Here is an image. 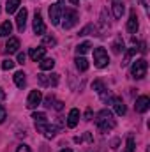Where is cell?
I'll return each instance as SVG.
<instances>
[{"label": "cell", "mask_w": 150, "mask_h": 152, "mask_svg": "<svg viewBox=\"0 0 150 152\" xmlns=\"http://www.w3.org/2000/svg\"><path fill=\"white\" fill-rule=\"evenodd\" d=\"M138 16H136V11H131V16H129V20H127V30L131 32V34H136V30H138Z\"/></svg>", "instance_id": "obj_12"}, {"label": "cell", "mask_w": 150, "mask_h": 152, "mask_svg": "<svg viewBox=\"0 0 150 152\" xmlns=\"http://www.w3.org/2000/svg\"><path fill=\"white\" fill-rule=\"evenodd\" d=\"M32 118L36 120V124H39V122H46V113H42V112H36V113L32 115Z\"/></svg>", "instance_id": "obj_28"}, {"label": "cell", "mask_w": 150, "mask_h": 152, "mask_svg": "<svg viewBox=\"0 0 150 152\" xmlns=\"http://www.w3.org/2000/svg\"><path fill=\"white\" fill-rule=\"evenodd\" d=\"M14 64H16L14 60H11V58H5V60L2 62V69H12V67H14Z\"/></svg>", "instance_id": "obj_31"}, {"label": "cell", "mask_w": 150, "mask_h": 152, "mask_svg": "<svg viewBox=\"0 0 150 152\" xmlns=\"http://www.w3.org/2000/svg\"><path fill=\"white\" fill-rule=\"evenodd\" d=\"M14 83H16V87H20V88H23V87H25L27 78H25V73H23V71H18V73L14 75Z\"/></svg>", "instance_id": "obj_17"}, {"label": "cell", "mask_w": 150, "mask_h": 152, "mask_svg": "<svg viewBox=\"0 0 150 152\" xmlns=\"http://www.w3.org/2000/svg\"><path fill=\"white\" fill-rule=\"evenodd\" d=\"M37 80H39V83H41L42 87H48V85H53V87H55V85L58 83V75H51L50 78H48L46 75L41 73V75H37Z\"/></svg>", "instance_id": "obj_10"}, {"label": "cell", "mask_w": 150, "mask_h": 152, "mask_svg": "<svg viewBox=\"0 0 150 152\" xmlns=\"http://www.w3.org/2000/svg\"><path fill=\"white\" fill-rule=\"evenodd\" d=\"M78 122H79V112H78L76 108H73V110L69 112V117H67V126H69V127H76Z\"/></svg>", "instance_id": "obj_16"}, {"label": "cell", "mask_w": 150, "mask_h": 152, "mask_svg": "<svg viewBox=\"0 0 150 152\" xmlns=\"http://www.w3.org/2000/svg\"><path fill=\"white\" fill-rule=\"evenodd\" d=\"M25 60H27V55H25L23 51H21V53H18V64H23Z\"/></svg>", "instance_id": "obj_35"}, {"label": "cell", "mask_w": 150, "mask_h": 152, "mask_svg": "<svg viewBox=\"0 0 150 152\" xmlns=\"http://www.w3.org/2000/svg\"><path fill=\"white\" fill-rule=\"evenodd\" d=\"M147 69H149L147 60H145V58H138V60H134L131 73H133V76H134L136 80H141V78L147 76Z\"/></svg>", "instance_id": "obj_3"}, {"label": "cell", "mask_w": 150, "mask_h": 152, "mask_svg": "<svg viewBox=\"0 0 150 152\" xmlns=\"http://www.w3.org/2000/svg\"><path fill=\"white\" fill-rule=\"evenodd\" d=\"M95 126L101 133H108L110 129L115 127V118H113V113L110 110H103L101 113L97 115L95 118Z\"/></svg>", "instance_id": "obj_1"}, {"label": "cell", "mask_w": 150, "mask_h": 152, "mask_svg": "<svg viewBox=\"0 0 150 152\" xmlns=\"http://www.w3.org/2000/svg\"><path fill=\"white\" fill-rule=\"evenodd\" d=\"M124 11H125V9H124V5H122L120 2H115V4H113V16H115L117 20H120V18L124 16Z\"/></svg>", "instance_id": "obj_18"}, {"label": "cell", "mask_w": 150, "mask_h": 152, "mask_svg": "<svg viewBox=\"0 0 150 152\" xmlns=\"http://www.w3.org/2000/svg\"><path fill=\"white\" fill-rule=\"evenodd\" d=\"M41 101H42V94H41V90H32L30 96H28V99H27V108H30V110L37 108L39 104H41Z\"/></svg>", "instance_id": "obj_6"}, {"label": "cell", "mask_w": 150, "mask_h": 152, "mask_svg": "<svg viewBox=\"0 0 150 152\" xmlns=\"http://www.w3.org/2000/svg\"><path fill=\"white\" fill-rule=\"evenodd\" d=\"M111 48H113V53H120V51L124 50V41H122V39H117V41L113 42Z\"/></svg>", "instance_id": "obj_26"}, {"label": "cell", "mask_w": 150, "mask_h": 152, "mask_svg": "<svg viewBox=\"0 0 150 152\" xmlns=\"http://www.w3.org/2000/svg\"><path fill=\"white\" fill-rule=\"evenodd\" d=\"M92 88H94V90H95L97 94H103V92L106 90V87H104V83H103L101 80H95V81L92 83Z\"/></svg>", "instance_id": "obj_24"}, {"label": "cell", "mask_w": 150, "mask_h": 152, "mask_svg": "<svg viewBox=\"0 0 150 152\" xmlns=\"http://www.w3.org/2000/svg\"><path fill=\"white\" fill-rule=\"evenodd\" d=\"M134 138L133 136H129L127 138V143H125V149H124V152H134Z\"/></svg>", "instance_id": "obj_27"}, {"label": "cell", "mask_w": 150, "mask_h": 152, "mask_svg": "<svg viewBox=\"0 0 150 152\" xmlns=\"http://www.w3.org/2000/svg\"><path fill=\"white\" fill-rule=\"evenodd\" d=\"M69 2H71V4H74V5H78V4H79V0H69Z\"/></svg>", "instance_id": "obj_39"}, {"label": "cell", "mask_w": 150, "mask_h": 152, "mask_svg": "<svg viewBox=\"0 0 150 152\" xmlns=\"http://www.w3.org/2000/svg\"><path fill=\"white\" fill-rule=\"evenodd\" d=\"M90 32H95V27H94V25H87L85 28H81V32H79V36H88Z\"/></svg>", "instance_id": "obj_30"}, {"label": "cell", "mask_w": 150, "mask_h": 152, "mask_svg": "<svg viewBox=\"0 0 150 152\" xmlns=\"http://www.w3.org/2000/svg\"><path fill=\"white\" fill-rule=\"evenodd\" d=\"M16 152H30V147H28V145H20V147L16 149Z\"/></svg>", "instance_id": "obj_36"}, {"label": "cell", "mask_w": 150, "mask_h": 152, "mask_svg": "<svg viewBox=\"0 0 150 152\" xmlns=\"http://www.w3.org/2000/svg\"><path fill=\"white\" fill-rule=\"evenodd\" d=\"M53 103H55V97H53V96H48V97L44 99V106H48V108H51Z\"/></svg>", "instance_id": "obj_32"}, {"label": "cell", "mask_w": 150, "mask_h": 152, "mask_svg": "<svg viewBox=\"0 0 150 152\" xmlns=\"http://www.w3.org/2000/svg\"><path fill=\"white\" fill-rule=\"evenodd\" d=\"M141 4H143V7H145V9L149 7V0H141Z\"/></svg>", "instance_id": "obj_37"}, {"label": "cell", "mask_w": 150, "mask_h": 152, "mask_svg": "<svg viewBox=\"0 0 150 152\" xmlns=\"http://www.w3.org/2000/svg\"><path fill=\"white\" fill-rule=\"evenodd\" d=\"M136 51H138V48H131L127 53H125V57H124V62H122V66H127L129 62H131V58L136 55Z\"/></svg>", "instance_id": "obj_23"}, {"label": "cell", "mask_w": 150, "mask_h": 152, "mask_svg": "<svg viewBox=\"0 0 150 152\" xmlns=\"http://www.w3.org/2000/svg\"><path fill=\"white\" fill-rule=\"evenodd\" d=\"M27 16H28V11H27L25 7L18 11V16H16V27H18V30H20V32H23V30H25V25H27Z\"/></svg>", "instance_id": "obj_9"}, {"label": "cell", "mask_w": 150, "mask_h": 152, "mask_svg": "<svg viewBox=\"0 0 150 152\" xmlns=\"http://www.w3.org/2000/svg\"><path fill=\"white\" fill-rule=\"evenodd\" d=\"M44 53H46V48H44V46L32 48V50H30V58H32L34 62H39V60H42V58H44Z\"/></svg>", "instance_id": "obj_14"}, {"label": "cell", "mask_w": 150, "mask_h": 152, "mask_svg": "<svg viewBox=\"0 0 150 152\" xmlns=\"http://www.w3.org/2000/svg\"><path fill=\"white\" fill-rule=\"evenodd\" d=\"M78 12L73 11V9H66L64 11V23H62V27L66 28V30H69V28H73L76 23H78Z\"/></svg>", "instance_id": "obj_5"}, {"label": "cell", "mask_w": 150, "mask_h": 152, "mask_svg": "<svg viewBox=\"0 0 150 152\" xmlns=\"http://www.w3.org/2000/svg\"><path fill=\"white\" fill-rule=\"evenodd\" d=\"M111 103H113V108H115V113L120 115V117H122V115H125L127 108H125V104H124V101H122L120 97H113Z\"/></svg>", "instance_id": "obj_13"}, {"label": "cell", "mask_w": 150, "mask_h": 152, "mask_svg": "<svg viewBox=\"0 0 150 152\" xmlns=\"http://www.w3.org/2000/svg\"><path fill=\"white\" fill-rule=\"evenodd\" d=\"M12 32V23L7 20V21H4L2 23V27H0V36H5V37H9V34Z\"/></svg>", "instance_id": "obj_19"}, {"label": "cell", "mask_w": 150, "mask_h": 152, "mask_svg": "<svg viewBox=\"0 0 150 152\" xmlns=\"http://www.w3.org/2000/svg\"><path fill=\"white\" fill-rule=\"evenodd\" d=\"M36 127H37V131H41L46 138H53L55 133H57V127L55 126H50L46 122H39V124H36Z\"/></svg>", "instance_id": "obj_7"}, {"label": "cell", "mask_w": 150, "mask_h": 152, "mask_svg": "<svg viewBox=\"0 0 150 152\" xmlns=\"http://www.w3.org/2000/svg\"><path fill=\"white\" fill-rule=\"evenodd\" d=\"M4 97H5V94H4V90L0 88V99H4Z\"/></svg>", "instance_id": "obj_38"}, {"label": "cell", "mask_w": 150, "mask_h": 152, "mask_svg": "<svg viewBox=\"0 0 150 152\" xmlns=\"http://www.w3.org/2000/svg\"><path fill=\"white\" fill-rule=\"evenodd\" d=\"M88 50H90V42H81V44L76 48V53H78V55H83V53H87Z\"/></svg>", "instance_id": "obj_25"}, {"label": "cell", "mask_w": 150, "mask_h": 152, "mask_svg": "<svg viewBox=\"0 0 150 152\" xmlns=\"http://www.w3.org/2000/svg\"><path fill=\"white\" fill-rule=\"evenodd\" d=\"M18 7H20V0H7V4H5V11H7L9 14L16 12Z\"/></svg>", "instance_id": "obj_21"}, {"label": "cell", "mask_w": 150, "mask_h": 152, "mask_svg": "<svg viewBox=\"0 0 150 152\" xmlns=\"http://www.w3.org/2000/svg\"><path fill=\"white\" fill-rule=\"evenodd\" d=\"M134 108H136V112H138V113H145V112L150 108V99H149V96H140V97L136 99V104H134Z\"/></svg>", "instance_id": "obj_8"}, {"label": "cell", "mask_w": 150, "mask_h": 152, "mask_svg": "<svg viewBox=\"0 0 150 152\" xmlns=\"http://www.w3.org/2000/svg\"><path fill=\"white\" fill-rule=\"evenodd\" d=\"M53 66H55V60H53V58H42V60L39 62V67H41L42 71H50V69H53Z\"/></svg>", "instance_id": "obj_20"}, {"label": "cell", "mask_w": 150, "mask_h": 152, "mask_svg": "<svg viewBox=\"0 0 150 152\" xmlns=\"http://www.w3.org/2000/svg\"><path fill=\"white\" fill-rule=\"evenodd\" d=\"M92 117H94L92 108H87V112H85V120H92Z\"/></svg>", "instance_id": "obj_34"}, {"label": "cell", "mask_w": 150, "mask_h": 152, "mask_svg": "<svg viewBox=\"0 0 150 152\" xmlns=\"http://www.w3.org/2000/svg\"><path fill=\"white\" fill-rule=\"evenodd\" d=\"M74 62H76V67H78L79 71H87V69H88V60H87V58H83V57L78 55Z\"/></svg>", "instance_id": "obj_22"}, {"label": "cell", "mask_w": 150, "mask_h": 152, "mask_svg": "<svg viewBox=\"0 0 150 152\" xmlns=\"http://www.w3.org/2000/svg\"><path fill=\"white\" fill-rule=\"evenodd\" d=\"M55 44H57V39L51 37V36H46L42 39V46H55Z\"/></svg>", "instance_id": "obj_29"}, {"label": "cell", "mask_w": 150, "mask_h": 152, "mask_svg": "<svg viewBox=\"0 0 150 152\" xmlns=\"http://www.w3.org/2000/svg\"><path fill=\"white\" fill-rule=\"evenodd\" d=\"M62 12H64V0H58L57 4H51V7H50V20H51L53 25H60Z\"/></svg>", "instance_id": "obj_2"}, {"label": "cell", "mask_w": 150, "mask_h": 152, "mask_svg": "<svg viewBox=\"0 0 150 152\" xmlns=\"http://www.w3.org/2000/svg\"><path fill=\"white\" fill-rule=\"evenodd\" d=\"M18 50H20V39L9 37L7 44H5V51H7V53H16Z\"/></svg>", "instance_id": "obj_15"}, {"label": "cell", "mask_w": 150, "mask_h": 152, "mask_svg": "<svg viewBox=\"0 0 150 152\" xmlns=\"http://www.w3.org/2000/svg\"><path fill=\"white\" fill-rule=\"evenodd\" d=\"M34 32L37 36H42L46 32V25H44V21H42V18H41V14L37 11H36V16H34Z\"/></svg>", "instance_id": "obj_11"}, {"label": "cell", "mask_w": 150, "mask_h": 152, "mask_svg": "<svg viewBox=\"0 0 150 152\" xmlns=\"http://www.w3.org/2000/svg\"><path fill=\"white\" fill-rule=\"evenodd\" d=\"M94 64L97 66V67H106L108 64H110V57H108V51L104 50V48H95L94 50Z\"/></svg>", "instance_id": "obj_4"}, {"label": "cell", "mask_w": 150, "mask_h": 152, "mask_svg": "<svg viewBox=\"0 0 150 152\" xmlns=\"http://www.w3.org/2000/svg\"><path fill=\"white\" fill-rule=\"evenodd\" d=\"M5 117H7V112H5V108H4V106H0V124L5 120Z\"/></svg>", "instance_id": "obj_33"}, {"label": "cell", "mask_w": 150, "mask_h": 152, "mask_svg": "<svg viewBox=\"0 0 150 152\" xmlns=\"http://www.w3.org/2000/svg\"><path fill=\"white\" fill-rule=\"evenodd\" d=\"M60 152H73L71 149H64V151H60Z\"/></svg>", "instance_id": "obj_40"}]
</instances>
